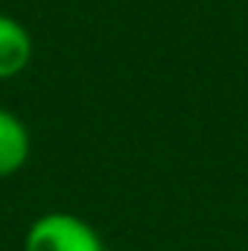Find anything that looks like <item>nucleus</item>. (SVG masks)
I'll return each mask as SVG.
<instances>
[{
  "instance_id": "obj_1",
  "label": "nucleus",
  "mask_w": 248,
  "mask_h": 251,
  "mask_svg": "<svg viewBox=\"0 0 248 251\" xmlns=\"http://www.w3.org/2000/svg\"><path fill=\"white\" fill-rule=\"evenodd\" d=\"M24 251H105V246L85 219L73 213H44L29 225Z\"/></svg>"
},
{
  "instance_id": "obj_3",
  "label": "nucleus",
  "mask_w": 248,
  "mask_h": 251,
  "mask_svg": "<svg viewBox=\"0 0 248 251\" xmlns=\"http://www.w3.org/2000/svg\"><path fill=\"white\" fill-rule=\"evenodd\" d=\"M29 158V131L12 111L0 108V178L18 173Z\"/></svg>"
},
{
  "instance_id": "obj_2",
  "label": "nucleus",
  "mask_w": 248,
  "mask_h": 251,
  "mask_svg": "<svg viewBox=\"0 0 248 251\" xmlns=\"http://www.w3.org/2000/svg\"><path fill=\"white\" fill-rule=\"evenodd\" d=\"M32 59V38L21 21L0 15V79L18 76Z\"/></svg>"
}]
</instances>
